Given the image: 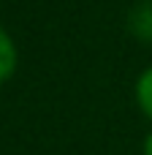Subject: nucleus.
<instances>
[{
    "label": "nucleus",
    "mask_w": 152,
    "mask_h": 155,
    "mask_svg": "<svg viewBox=\"0 0 152 155\" xmlns=\"http://www.w3.org/2000/svg\"><path fill=\"white\" fill-rule=\"evenodd\" d=\"M14 71H16V46H14L11 35L0 27V84L5 79H11Z\"/></svg>",
    "instance_id": "obj_1"
},
{
    "label": "nucleus",
    "mask_w": 152,
    "mask_h": 155,
    "mask_svg": "<svg viewBox=\"0 0 152 155\" xmlns=\"http://www.w3.org/2000/svg\"><path fill=\"white\" fill-rule=\"evenodd\" d=\"M131 30L136 33V38L152 41V3H141L133 8L131 14Z\"/></svg>",
    "instance_id": "obj_2"
},
{
    "label": "nucleus",
    "mask_w": 152,
    "mask_h": 155,
    "mask_svg": "<svg viewBox=\"0 0 152 155\" xmlns=\"http://www.w3.org/2000/svg\"><path fill=\"white\" fill-rule=\"evenodd\" d=\"M141 155H152V131L147 134V139H144V147H141Z\"/></svg>",
    "instance_id": "obj_4"
},
{
    "label": "nucleus",
    "mask_w": 152,
    "mask_h": 155,
    "mask_svg": "<svg viewBox=\"0 0 152 155\" xmlns=\"http://www.w3.org/2000/svg\"><path fill=\"white\" fill-rule=\"evenodd\" d=\"M136 104L144 112V117L152 120V65L136 79Z\"/></svg>",
    "instance_id": "obj_3"
}]
</instances>
